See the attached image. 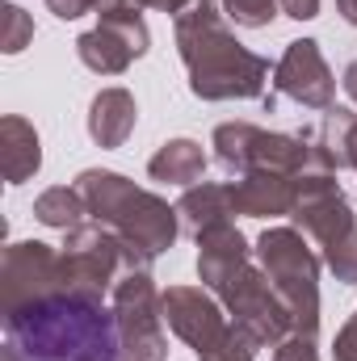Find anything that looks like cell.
<instances>
[{"label":"cell","mask_w":357,"mask_h":361,"mask_svg":"<svg viewBox=\"0 0 357 361\" xmlns=\"http://www.w3.org/2000/svg\"><path fill=\"white\" fill-rule=\"evenodd\" d=\"M202 173H206V152H202V143H193V139H169V143H160V152L147 160V177L164 180V185H181V189L198 185Z\"/></svg>","instance_id":"e0dca14e"},{"label":"cell","mask_w":357,"mask_h":361,"mask_svg":"<svg viewBox=\"0 0 357 361\" xmlns=\"http://www.w3.org/2000/svg\"><path fill=\"white\" fill-rule=\"evenodd\" d=\"M273 361H320V345L307 332H286L273 345Z\"/></svg>","instance_id":"4316f807"},{"label":"cell","mask_w":357,"mask_h":361,"mask_svg":"<svg viewBox=\"0 0 357 361\" xmlns=\"http://www.w3.org/2000/svg\"><path fill=\"white\" fill-rule=\"evenodd\" d=\"M0 361H122L114 311L76 290L13 307L4 311Z\"/></svg>","instance_id":"6da1fadb"},{"label":"cell","mask_w":357,"mask_h":361,"mask_svg":"<svg viewBox=\"0 0 357 361\" xmlns=\"http://www.w3.org/2000/svg\"><path fill=\"white\" fill-rule=\"evenodd\" d=\"M231 193H236V206H240L244 219H290L294 193H298V177L253 169V173L231 180Z\"/></svg>","instance_id":"4fadbf2b"},{"label":"cell","mask_w":357,"mask_h":361,"mask_svg":"<svg viewBox=\"0 0 357 361\" xmlns=\"http://www.w3.org/2000/svg\"><path fill=\"white\" fill-rule=\"evenodd\" d=\"M273 92L303 105V109H328L337 105V76L320 51L315 38L286 42L282 59L273 63Z\"/></svg>","instance_id":"30bf717a"},{"label":"cell","mask_w":357,"mask_h":361,"mask_svg":"<svg viewBox=\"0 0 357 361\" xmlns=\"http://www.w3.org/2000/svg\"><path fill=\"white\" fill-rule=\"evenodd\" d=\"M135 122H139L135 92L122 85H109L89 101V139L97 147H109V152L122 147L135 135Z\"/></svg>","instance_id":"5bb4252c"},{"label":"cell","mask_w":357,"mask_h":361,"mask_svg":"<svg viewBox=\"0 0 357 361\" xmlns=\"http://www.w3.org/2000/svg\"><path fill=\"white\" fill-rule=\"evenodd\" d=\"M315 135L328 147V156L337 160V169H353L357 173V114L349 105H328Z\"/></svg>","instance_id":"44dd1931"},{"label":"cell","mask_w":357,"mask_h":361,"mask_svg":"<svg viewBox=\"0 0 357 361\" xmlns=\"http://www.w3.org/2000/svg\"><path fill=\"white\" fill-rule=\"evenodd\" d=\"M337 13H341V21H349L357 30V0H337Z\"/></svg>","instance_id":"d6a6232c"},{"label":"cell","mask_w":357,"mask_h":361,"mask_svg":"<svg viewBox=\"0 0 357 361\" xmlns=\"http://www.w3.org/2000/svg\"><path fill=\"white\" fill-rule=\"evenodd\" d=\"M97 4H101V0H47V8H51L59 21H76V17H85V13H97Z\"/></svg>","instance_id":"83f0119b"},{"label":"cell","mask_w":357,"mask_h":361,"mask_svg":"<svg viewBox=\"0 0 357 361\" xmlns=\"http://www.w3.org/2000/svg\"><path fill=\"white\" fill-rule=\"evenodd\" d=\"M257 139H261V126L257 122H219L214 135H210V147H214V160L227 177H240L253 169V152H257Z\"/></svg>","instance_id":"d6986e66"},{"label":"cell","mask_w":357,"mask_h":361,"mask_svg":"<svg viewBox=\"0 0 357 361\" xmlns=\"http://www.w3.org/2000/svg\"><path fill=\"white\" fill-rule=\"evenodd\" d=\"M341 85H345V92H349V101L357 105V59L345 68V76H341Z\"/></svg>","instance_id":"1f68e13d"},{"label":"cell","mask_w":357,"mask_h":361,"mask_svg":"<svg viewBox=\"0 0 357 361\" xmlns=\"http://www.w3.org/2000/svg\"><path fill=\"white\" fill-rule=\"evenodd\" d=\"M177 214H181V231L189 240H198L206 227L214 223H231V214H240L236 206V193H231V180L219 185V180H198L189 185L177 197Z\"/></svg>","instance_id":"9a60e30c"},{"label":"cell","mask_w":357,"mask_h":361,"mask_svg":"<svg viewBox=\"0 0 357 361\" xmlns=\"http://www.w3.org/2000/svg\"><path fill=\"white\" fill-rule=\"evenodd\" d=\"M257 261L273 294L290 315V332H320V252L298 227H265L257 235Z\"/></svg>","instance_id":"277c9868"},{"label":"cell","mask_w":357,"mask_h":361,"mask_svg":"<svg viewBox=\"0 0 357 361\" xmlns=\"http://www.w3.org/2000/svg\"><path fill=\"white\" fill-rule=\"evenodd\" d=\"M76 189L89 206V219L109 227L135 257L143 269H152V261H160L181 235V214L177 206H169L160 193L135 185L131 177L114 173V169H85L76 177Z\"/></svg>","instance_id":"3957f363"},{"label":"cell","mask_w":357,"mask_h":361,"mask_svg":"<svg viewBox=\"0 0 357 361\" xmlns=\"http://www.w3.org/2000/svg\"><path fill=\"white\" fill-rule=\"evenodd\" d=\"M0 164H4L8 185H25L42 169V139H38L34 122H25L21 114L0 118Z\"/></svg>","instance_id":"2e32d148"},{"label":"cell","mask_w":357,"mask_h":361,"mask_svg":"<svg viewBox=\"0 0 357 361\" xmlns=\"http://www.w3.org/2000/svg\"><path fill=\"white\" fill-rule=\"evenodd\" d=\"M135 4H139V8H156V13H173V17H177L189 0H135Z\"/></svg>","instance_id":"4dcf8cb0"},{"label":"cell","mask_w":357,"mask_h":361,"mask_svg":"<svg viewBox=\"0 0 357 361\" xmlns=\"http://www.w3.org/2000/svg\"><path fill=\"white\" fill-rule=\"evenodd\" d=\"M290 227H298L320 257L328 248H337L345 235L357 231V214L341 189L337 173H303L298 177V193H294V210H290Z\"/></svg>","instance_id":"52a82bcc"},{"label":"cell","mask_w":357,"mask_h":361,"mask_svg":"<svg viewBox=\"0 0 357 361\" xmlns=\"http://www.w3.org/2000/svg\"><path fill=\"white\" fill-rule=\"evenodd\" d=\"M76 59H80L89 72H97V76H122L139 55H135L114 30L92 25V30H85V34L76 38Z\"/></svg>","instance_id":"ac0fdd59"},{"label":"cell","mask_w":357,"mask_h":361,"mask_svg":"<svg viewBox=\"0 0 357 361\" xmlns=\"http://www.w3.org/2000/svg\"><path fill=\"white\" fill-rule=\"evenodd\" d=\"M109 311L118 324L122 361H169L164 336V294L156 290L152 269H126L109 294Z\"/></svg>","instance_id":"5b68a950"},{"label":"cell","mask_w":357,"mask_h":361,"mask_svg":"<svg viewBox=\"0 0 357 361\" xmlns=\"http://www.w3.org/2000/svg\"><path fill=\"white\" fill-rule=\"evenodd\" d=\"M193 244H198V281H202L210 294H214L223 281H231L236 273L257 257V248H248V240H244V231H240L236 223H214V227H206Z\"/></svg>","instance_id":"7c38bea8"},{"label":"cell","mask_w":357,"mask_h":361,"mask_svg":"<svg viewBox=\"0 0 357 361\" xmlns=\"http://www.w3.org/2000/svg\"><path fill=\"white\" fill-rule=\"evenodd\" d=\"M30 42H34V17L21 4L4 0V55H21Z\"/></svg>","instance_id":"d4e9b609"},{"label":"cell","mask_w":357,"mask_h":361,"mask_svg":"<svg viewBox=\"0 0 357 361\" xmlns=\"http://www.w3.org/2000/svg\"><path fill=\"white\" fill-rule=\"evenodd\" d=\"M277 4H282V13L294 17V21H311V17H320V0H277Z\"/></svg>","instance_id":"f546056e"},{"label":"cell","mask_w":357,"mask_h":361,"mask_svg":"<svg viewBox=\"0 0 357 361\" xmlns=\"http://www.w3.org/2000/svg\"><path fill=\"white\" fill-rule=\"evenodd\" d=\"M261 349H265V345H261L253 332H244L240 324H231L227 336H223L219 345H210L206 353H198V361H253Z\"/></svg>","instance_id":"603a6c76"},{"label":"cell","mask_w":357,"mask_h":361,"mask_svg":"<svg viewBox=\"0 0 357 361\" xmlns=\"http://www.w3.org/2000/svg\"><path fill=\"white\" fill-rule=\"evenodd\" d=\"M97 25H105V30H114L139 59L147 55V47H152V34H147V21H143V8L135 4V0H101L97 4Z\"/></svg>","instance_id":"7402d4cb"},{"label":"cell","mask_w":357,"mask_h":361,"mask_svg":"<svg viewBox=\"0 0 357 361\" xmlns=\"http://www.w3.org/2000/svg\"><path fill=\"white\" fill-rule=\"evenodd\" d=\"M34 219L42 227H55V231H72L89 219V206H85L76 185H51L34 197Z\"/></svg>","instance_id":"ffe728a7"},{"label":"cell","mask_w":357,"mask_h":361,"mask_svg":"<svg viewBox=\"0 0 357 361\" xmlns=\"http://www.w3.org/2000/svg\"><path fill=\"white\" fill-rule=\"evenodd\" d=\"M349 324H353V328H357V311H353V315H349Z\"/></svg>","instance_id":"836d02e7"},{"label":"cell","mask_w":357,"mask_h":361,"mask_svg":"<svg viewBox=\"0 0 357 361\" xmlns=\"http://www.w3.org/2000/svg\"><path fill=\"white\" fill-rule=\"evenodd\" d=\"M219 4H223L227 21H236L240 30H265V25H273V17L282 13L277 0H219Z\"/></svg>","instance_id":"cb8c5ba5"},{"label":"cell","mask_w":357,"mask_h":361,"mask_svg":"<svg viewBox=\"0 0 357 361\" xmlns=\"http://www.w3.org/2000/svg\"><path fill=\"white\" fill-rule=\"evenodd\" d=\"M324 265L332 269L337 281L357 286V231H353V235H345L337 248H328V252H324Z\"/></svg>","instance_id":"484cf974"},{"label":"cell","mask_w":357,"mask_h":361,"mask_svg":"<svg viewBox=\"0 0 357 361\" xmlns=\"http://www.w3.org/2000/svg\"><path fill=\"white\" fill-rule=\"evenodd\" d=\"M63 235H68L63 248H59V257H63V281H68V290H76L85 298H101L105 302L114 294V286H118L122 273L143 269L139 257L109 227H101V223H80V227H72Z\"/></svg>","instance_id":"8992f818"},{"label":"cell","mask_w":357,"mask_h":361,"mask_svg":"<svg viewBox=\"0 0 357 361\" xmlns=\"http://www.w3.org/2000/svg\"><path fill=\"white\" fill-rule=\"evenodd\" d=\"M214 298L227 307L231 324H240L244 332H253V336H257L261 345H269V349L290 332V315H286L282 298L273 294V286H269V277H265V269H261L257 257L236 273L231 281H223V286L214 290Z\"/></svg>","instance_id":"ba28073f"},{"label":"cell","mask_w":357,"mask_h":361,"mask_svg":"<svg viewBox=\"0 0 357 361\" xmlns=\"http://www.w3.org/2000/svg\"><path fill=\"white\" fill-rule=\"evenodd\" d=\"M164 324L193 353H206L210 345H219L227 336L231 315L206 286H169L164 290Z\"/></svg>","instance_id":"8fae6325"},{"label":"cell","mask_w":357,"mask_h":361,"mask_svg":"<svg viewBox=\"0 0 357 361\" xmlns=\"http://www.w3.org/2000/svg\"><path fill=\"white\" fill-rule=\"evenodd\" d=\"M173 34L198 101H265L273 68L236 38L219 0H189L173 17Z\"/></svg>","instance_id":"7a4b0ae2"},{"label":"cell","mask_w":357,"mask_h":361,"mask_svg":"<svg viewBox=\"0 0 357 361\" xmlns=\"http://www.w3.org/2000/svg\"><path fill=\"white\" fill-rule=\"evenodd\" d=\"M68 290L63 281V257L59 248L42 240H13L0 257V311L25 307L34 298Z\"/></svg>","instance_id":"9c48e42d"},{"label":"cell","mask_w":357,"mask_h":361,"mask_svg":"<svg viewBox=\"0 0 357 361\" xmlns=\"http://www.w3.org/2000/svg\"><path fill=\"white\" fill-rule=\"evenodd\" d=\"M332 361H357V328L345 319L337 341H332Z\"/></svg>","instance_id":"f1b7e54d"}]
</instances>
